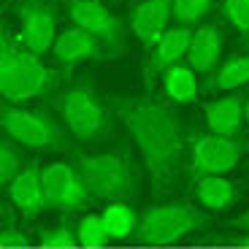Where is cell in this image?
<instances>
[{
	"mask_svg": "<svg viewBox=\"0 0 249 249\" xmlns=\"http://www.w3.org/2000/svg\"><path fill=\"white\" fill-rule=\"evenodd\" d=\"M114 111L136 141L155 190H168L179 176L187 149V136L179 117L152 98H117Z\"/></svg>",
	"mask_w": 249,
	"mask_h": 249,
	"instance_id": "obj_1",
	"label": "cell"
},
{
	"mask_svg": "<svg viewBox=\"0 0 249 249\" xmlns=\"http://www.w3.org/2000/svg\"><path fill=\"white\" fill-rule=\"evenodd\" d=\"M54 84V71L46 68L41 57L22 49V44L14 41L0 22V98L11 106H22L44 98Z\"/></svg>",
	"mask_w": 249,
	"mask_h": 249,
	"instance_id": "obj_2",
	"label": "cell"
},
{
	"mask_svg": "<svg viewBox=\"0 0 249 249\" xmlns=\"http://www.w3.org/2000/svg\"><path fill=\"white\" fill-rule=\"evenodd\" d=\"M81 181L87 187L89 198L95 200H124L138 190V176L133 171V162L124 155H81L79 157Z\"/></svg>",
	"mask_w": 249,
	"mask_h": 249,
	"instance_id": "obj_3",
	"label": "cell"
},
{
	"mask_svg": "<svg viewBox=\"0 0 249 249\" xmlns=\"http://www.w3.org/2000/svg\"><path fill=\"white\" fill-rule=\"evenodd\" d=\"M0 130L17 146L36 152H60L65 149V133L60 122L41 111H30L22 106H0Z\"/></svg>",
	"mask_w": 249,
	"mask_h": 249,
	"instance_id": "obj_4",
	"label": "cell"
},
{
	"mask_svg": "<svg viewBox=\"0 0 249 249\" xmlns=\"http://www.w3.org/2000/svg\"><path fill=\"white\" fill-rule=\"evenodd\" d=\"M203 225H206V217L195 206L162 203V206L149 209L138 219L136 236L141 244H149V247H168V244H176L179 238L190 236L193 231H198Z\"/></svg>",
	"mask_w": 249,
	"mask_h": 249,
	"instance_id": "obj_5",
	"label": "cell"
},
{
	"mask_svg": "<svg viewBox=\"0 0 249 249\" xmlns=\"http://www.w3.org/2000/svg\"><path fill=\"white\" fill-rule=\"evenodd\" d=\"M41 190L44 203L57 212H79L92 200L76 165L68 162H49L46 168H41Z\"/></svg>",
	"mask_w": 249,
	"mask_h": 249,
	"instance_id": "obj_6",
	"label": "cell"
},
{
	"mask_svg": "<svg viewBox=\"0 0 249 249\" xmlns=\"http://www.w3.org/2000/svg\"><path fill=\"white\" fill-rule=\"evenodd\" d=\"M68 17L76 27L98 41L108 52H122L124 49V27L114 11H108L100 0H71L68 3Z\"/></svg>",
	"mask_w": 249,
	"mask_h": 249,
	"instance_id": "obj_7",
	"label": "cell"
},
{
	"mask_svg": "<svg viewBox=\"0 0 249 249\" xmlns=\"http://www.w3.org/2000/svg\"><path fill=\"white\" fill-rule=\"evenodd\" d=\"M60 117L68 124V130L81 141L98 138L106 130V108L89 87H73L62 95Z\"/></svg>",
	"mask_w": 249,
	"mask_h": 249,
	"instance_id": "obj_8",
	"label": "cell"
},
{
	"mask_svg": "<svg viewBox=\"0 0 249 249\" xmlns=\"http://www.w3.org/2000/svg\"><path fill=\"white\" fill-rule=\"evenodd\" d=\"M241 160V143L214 133H198L190 141V168L195 176H225Z\"/></svg>",
	"mask_w": 249,
	"mask_h": 249,
	"instance_id": "obj_9",
	"label": "cell"
},
{
	"mask_svg": "<svg viewBox=\"0 0 249 249\" xmlns=\"http://www.w3.org/2000/svg\"><path fill=\"white\" fill-rule=\"evenodd\" d=\"M19 14V44L30 54L41 57L54 46L57 17L44 0H25L17 8Z\"/></svg>",
	"mask_w": 249,
	"mask_h": 249,
	"instance_id": "obj_10",
	"label": "cell"
},
{
	"mask_svg": "<svg viewBox=\"0 0 249 249\" xmlns=\"http://www.w3.org/2000/svg\"><path fill=\"white\" fill-rule=\"evenodd\" d=\"M168 22H171V0H141L130 17L133 36L141 41V46L146 52L168 30Z\"/></svg>",
	"mask_w": 249,
	"mask_h": 249,
	"instance_id": "obj_11",
	"label": "cell"
},
{
	"mask_svg": "<svg viewBox=\"0 0 249 249\" xmlns=\"http://www.w3.org/2000/svg\"><path fill=\"white\" fill-rule=\"evenodd\" d=\"M11 203L25 219H33L44 212V190H41V168L36 162H27L25 168L14 176V181L6 187Z\"/></svg>",
	"mask_w": 249,
	"mask_h": 249,
	"instance_id": "obj_12",
	"label": "cell"
},
{
	"mask_svg": "<svg viewBox=\"0 0 249 249\" xmlns=\"http://www.w3.org/2000/svg\"><path fill=\"white\" fill-rule=\"evenodd\" d=\"M52 49H54L57 62H62L65 68H73L79 62L100 60V57H103V46H100L89 33H84L76 25L68 27V30H62V33H57Z\"/></svg>",
	"mask_w": 249,
	"mask_h": 249,
	"instance_id": "obj_13",
	"label": "cell"
},
{
	"mask_svg": "<svg viewBox=\"0 0 249 249\" xmlns=\"http://www.w3.org/2000/svg\"><path fill=\"white\" fill-rule=\"evenodd\" d=\"M184 57L195 73H212L222 57V30L217 25H203L193 30Z\"/></svg>",
	"mask_w": 249,
	"mask_h": 249,
	"instance_id": "obj_14",
	"label": "cell"
},
{
	"mask_svg": "<svg viewBox=\"0 0 249 249\" xmlns=\"http://www.w3.org/2000/svg\"><path fill=\"white\" fill-rule=\"evenodd\" d=\"M203 117L209 124V133L222 138H236L244 127V98L228 95V98L209 100L203 106Z\"/></svg>",
	"mask_w": 249,
	"mask_h": 249,
	"instance_id": "obj_15",
	"label": "cell"
},
{
	"mask_svg": "<svg viewBox=\"0 0 249 249\" xmlns=\"http://www.w3.org/2000/svg\"><path fill=\"white\" fill-rule=\"evenodd\" d=\"M190 36H193L190 27H179V25L168 27V30L160 36V41L149 49V65H146V68L155 71V73H162L165 68L176 65V62L187 54Z\"/></svg>",
	"mask_w": 249,
	"mask_h": 249,
	"instance_id": "obj_16",
	"label": "cell"
},
{
	"mask_svg": "<svg viewBox=\"0 0 249 249\" xmlns=\"http://www.w3.org/2000/svg\"><path fill=\"white\" fill-rule=\"evenodd\" d=\"M195 198L209 212H222L236 200V187L225 176H198L195 181Z\"/></svg>",
	"mask_w": 249,
	"mask_h": 249,
	"instance_id": "obj_17",
	"label": "cell"
},
{
	"mask_svg": "<svg viewBox=\"0 0 249 249\" xmlns=\"http://www.w3.org/2000/svg\"><path fill=\"white\" fill-rule=\"evenodd\" d=\"M162 92L174 103H193L198 98V76L190 65H171L162 71Z\"/></svg>",
	"mask_w": 249,
	"mask_h": 249,
	"instance_id": "obj_18",
	"label": "cell"
},
{
	"mask_svg": "<svg viewBox=\"0 0 249 249\" xmlns=\"http://www.w3.org/2000/svg\"><path fill=\"white\" fill-rule=\"evenodd\" d=\"M100 219L106 225V233L111 241H124V238L136 236V228H138V217L133 212L130 203L124 200H114L108 203L103 212H100Z\"/></svg>",
	"mask_w": 249,
	"mask_h": 249,
	"instance_id": "obj_19",
	"label": "cell"
},
{
	"mask_svg": "<svg viewBox=\"0 0 249 249\" xmlns=\"http://www.w3.org/2000/svg\"><path fill=\"white\" fill-rule=\"evenodd\" d=\"M249 84V57H231L225 60L209 79L212 89H236Z\"/></svg>",
	"mask_w": 249,
	"mask_h": 249,
	"instance_id": "obj_20",
	"label": "cell"
},
{
	"mask_svg": "<svg viewBox=\"0 0 249 249\" xmlns=\"http://www.w3.org/2000/svg\"><path fill=\"white\" fill-rule=\"evenodd\" d=\"M76 244L87 249H103L111 238L106 233V225L100 219V214H84V217L76 222Z\"/></svg>",
	"mask_w": 249,
	"mask_h": 249,
	"instance_id": "obj_21",
	"label": "cell"
},
{
	"mask_svg": "<svg viewBox=\"0 0 249 249\" xmlns=\"http://www.w3.org/2000/svg\"><path fill=\"white\" fill-rule=\"evenodd\" d=\"M214 0H171V19L179 27H190L212 11Z\"/></svg>",
	"mask_w": 249,
	"mask_h": 249,
	"instance_id": "obj_22",
	"label": "cell"
},
{
	"mask_svg": "<svg viewBox=\"0 0 249 249\" xmlns=\"http://www.w3.org/2000/svg\"><path fill=\"white\" fill-rule=\"evenodd\" d=\"M25 168V160H22V152L11 143L0 141V190L8 187L14 181V176Z\"/></svg>",
	"mask_w": 249,
	"mask_h": 249,
	"instance_id": "obj_23",
	"label": "cell"
},
{
	"mask_svg": "<svg viewBox=\"0 0 249 249\" xmlns=\"http://www.w3.org/2000/svg\"><path fill=\"white\" fill-rule=\"evenodd\" d=\"M222 11L233 30L249 38V0H222Z\"/></svg>",
	"mask_w": 249,
	"mask_h": 249,
	"instance_id": "obj_24",
	"label": "cell"
},
{
	"mask_svg": "<svg viewBox=\"0 0 249 249\" xmlns=\"http://www.w3.org/2000/svg\"><path fill=\"white\" fill-rule=\"evenodd\" d=\"M41 247H46V249H73L76 247V231L65 222L54 225V228H49L46 233H41Z\"/></svg>",
	"mask_w": 249,
	"mask_h": 249,
	"instance_id": "obj_25",
	"label": "cell"
},
{
	"mask_svg": "<svg viewBox=\"0 0 249 249\" xmlns=\"http://www.w3.org/2000/svg\"><path fill=\"white\" fill-rule=\"evenodd\" d=\"M0 249H27V236L22 231L6 228L0 231Z\"/></svg>",
	"mask_w": 249,
	"mask_h": 249,
	"instance_id": "obj_26",
	"label": "cell"
},
{
	"mask_svg": "<svg viewBox=\"0 0 249 249\" xmlns=\"http://www.w3.org/2000/svg\"><path fill=\"white\" fill-rule=\"evenodd\" d=\"M233 228H241V231L249 233V209H247V212H244L238 219H233Z\"/></svg>",
	"mask_w": 249,
	"mask_h": 249,
	"instance_id": "obj_27",
	"label": "cell"
},
{
	"mask_svg": "<svg viewBox=\"0 0 249 249\" xmlns=\"http://www.w3.org/2000/svg\"><path fill=\"white\" fill-rule=\"evenodd\" d=\"M244 122L249 124V95L244 98Z\"/></svg>",
	"mask_w": 249,
	"mask_h": 249,
	"instance_id": "obj_28",
	"label": "cell"
},
{
	"mask_svg": "<svg viewBox=\"0 0 249 249\" xmlns=\"http://www.w3.org/2000/svg\"><path fill=\"white\" fill-rule=\"evenodd\" d=\"M238 244H241V247H249V233H247V236L238 238Z\"/></svg>",
	"mask_w": 249,
	"mask_h": 249,
	"instance_id": "obj_29",
	"label": "cell"
},
{
	"mask_svg": "<svg viewBox=\"0 0 249 249\" xmlns=\"http://www.w3.org/2000/svg\"><path fill=\"white\" fill-rule=\"evenodd\" d=\"M0 222H3V212H0Z\"/></svg>",
	"mask_w": 249,
	"mask_h": 249,
	"instance_id": "obj_30",
	"label": "cell"
}]
</instances>
